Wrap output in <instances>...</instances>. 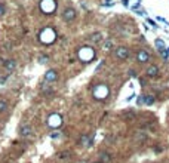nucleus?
<instances>
[{
    "instance_id": "nucleus-1",
    "label": "nucleus",
    "mask_w": 169,
    "mask_h": 163,
    "mask_svg": "<svg viewBox=\"0 0 169 163\" xmlns=\"http://www.w3.org/2000/svg\"><path fill=\"white\" fill-rule=\"evenodd\" d=\"M39 40L43 44H52L53 41L56 40V31L52 27H44L39 33Z\"/></svg>"
},
{
    "instance_id": "nucleus-2",
    "label": "nucleus",
    "mask_w": 169,
    "mask_h": 163,
    "mask_svg": "<svg viewBox=\"0 0 169 163\" xmlns=\"http://www.w3.org/2000/svg\"><path fill=\"white\" fill-rule=\"evenodd\" d=\"M108 93H110V89H108V86L104 84V83L95 84L93 89H92V95H93V98L98 99V101H104V99L108 96Z\"/></svg>"
},
{
    "instance_id": "nucleus-3",
    "label": "nucleus",
    "mask_w": 169,
    "mask_h": 163,
    "mask_svg": "<svg viewBox=\"0 0 169 163\" xmlns=\"http://www.w3.org/2000/svg\"><path fill=\"white\" fill-rule=\"evenodd\" d=\"M77 58L82 61V62H90L93 58H95V50L92 46H82L79 50H77Z\"/></svg>"
},
{
    "instance_id": "nucleus-4",
    "label": "nucleus",
    "mask_w": 169,
    "mask_h": 163,
    "mask_svg": "<svg viewBox=\"0 0 169 163\" xmlns=\"http://www.w3.org/2000/svg\"><path fill=\"white\" fill-rule=\"evenodd\" d=\"M135 61L138 65H144V64H150L151 62V52L147 47H142L136 52L135 55Z\"/></svg>"
},
{
    "instance_id": "nucleus-5",
    "label": "nucleus",
    "mask_w": 169,
    "mask_h": 163,
    "mask_svg": "<svg viewBox=\"0 0 169 163\" xmlns=\"http://www.w3.org/2000/svg\"><path fill=\"white\" fill-rule=\"evenodd\" d=\"M113 55L119 59V61H126L127 58L130 56V49L127 46H119L113 50Z\"/></svg>"
},
{
    "instance_id": "nucleus-6",
    "label": "nucleus",
    "mask_w": 169,
    "mask_h": 163,
    "mask_svg": "<svg viewBox=\"0 0 169 163\" xmlns=\"http://www.w3.org/2000/svg\"><path fill=\"white\" fill-rule=\"evenodd\" d=\"M61 18H62V21H64V22H73V21L77 18V10H76L74 7L68 6V7H65V9L62 10Z\"/></svg>"
},
{
    "instance_id": "nucleus-7",
    "label": "nucleus",
    "mask_w": 169,
    "mask_h": 163,
    "mask_svg": "<svg viewBox=\"0 0 169 163\" xmlns=\"http://www.w3.org/2000/svg\"><path fill=\"white\" fill-rule=\"evenodd\" d=\"M46 123H47V126H49L50 129H58V127L62 124V116L58 114V113H52V114H49Z\"/></svg>"
},
{
    "instance_id": "nucleus-8",
    "label": "nucleus",
    "mask_w": 169,
    "mask_h": 163,
    "mask_svg": "<svg viewBox=\"0 0 169 163\" xmlns=\"http://www.w3.org/2000/svg\"><path fill=\"white\" fill-rule=\"evenodd\" d=\"M55 9H56V1L55 0H42L40 1V10L43 13L50 15V13L55 12Z\"/></svg>"
},
{
    "instance_id": "nucleus-9",
    "label": "nucleus",
    "mask_w": 169,
    "mask_h": 163,
    "mask_svg": "<svg viewBox=\"0 0 169 163\" xmlns=\"http://www.w3.org/2000/svg\"><path fill=\"white\" fill-rule=\"evenodd\" d=\"M159 74H160V68L157 64H148L144 71V76L148 79H156V77H159Z\"/></svg>"
},
{
    "instance_id": "nucleus-10",
    "label": "nucleus",
    "mask_w": 169,
    "mask_h": 163,
    "mask_svg": "<svg viewBox=\"0 0 169 163\" xmlns=\"http://www.w3.org/2000/svg\"><path fill=\"white\" fill-rule=\"evenodd\" d=\"M154 102H156V96H153V95H141L138 99L139 105H153Z\"/></svg>"
},
{
    "instance_id": "nucleus-11",
    "label": "nucleus",
    "mask_w": 169,
    "mask_h": 163,
    "mask_svg": "<svg viewBox=\"0 0 169 163\" xmlns=\"http://www.w3.org/2000/svg\"><path fill=\"white\" fill-rule=\"evenodd\" d=\"M58 80V71L56 70H47L44 73V82L46 83H53Z\"/></svg>"
},
{
    "instance_id": "nucleus-12",
    "label": "nucleus",
    "mask_w": 169,
    "mask_h": 163,
    "mask_svg": "<svg viewBox=\"0 0 169 163\" xmlns=\"http://www.w3.org/2000/svg\"><path fill=\"white\" fill-rule=\"evenodd\" d=\"M147 139H148V135H147V132H142V130H139V132H135V133H133V141H135L136 144H144Z\"/></svg>"
},
{
    "instance_id": "nucleus-13",
    "label": "nucleus",
    "mask_w": 169,
    "mask_h": 163,
    "mask_svg": "<svg viewBox=\"0 0 169 163\" xmlns=\"http://www.w3.org/2000/svg\"><path fill=\"white\" fill-rule=\"evenodd\" d=\"M19 133H21L22 138H30V136L33 135V129H31L30 124H22V126L19 127Z\"/></svg>"
},
{
    "instance_id": "nucleus-14",
    "label": "nucleus",
    "mask_w": 169,
    "mask_h": 163,
    "mask_svg": "<svg viewBox=\"0 0 169 163\" xmlns=\"http://www.w3.org/2000/svg\"><path fill=\"white\" fill-rule=\"evenodd\" d=\"M89 41L92 43V44H101L102 43V34L101 33H92L90 36H89Z\"/></svg>"
},
{
    "instance_id": "nucleus-15",
    "label": "nucleus",
    "mask_w": 169,
    "mask_h": 163,
    "mask_svg": "<svg viewBox=\"0 0 169 163\" xmlns=\"http://www.w3.org/2000/svg\"><path fill=\"white\" fill-rule=\"evenodd\" d=\"M3 67H4L6 71H13L16 68V61L15 59H6L4 64H3Z\"/></svg>"
},
{
    "instance_id": "nucleus-16",
    "label": "nucleus",
    "mask_w": 169,
    "mask_h": 163,
    "mask_svg": "<svg viewBox=\"0 0 169 163\" xmlns=\"http://www.w3.org/2000/svg\"><path fill=\"white\" fill-rule=\"evenodd\" d=\"M99 159H101V163H111L113 162V156H111L108 151H101V153H99Z\"/></svg>"
},
{
    "instance_id": "nucleus-17",
    "label": "nucleus",
    "mask_w": 169,
    "mask_h": 163,
    "mask_svg": "<svg viewBox=\"0 0 169 163\" xmlns=\"http://www.w3.org/2000/svg\"><path fill=\"white\" fill-rule=\"evenodd\" d=\"M92 139H93V135H83L80 138V145L82 147H89L92 144Z\"/></svg>"
},
{
    "instance_id": "nucleus-18",
    "label": "nucleus",
    "mask_w": 169,
    "mask_h": 163,
    "mask_svg": "<svg viewBox=\"0 0 169 163\" xmlns=\"http://www.w3.org/2000/svg\"><path fill=\"white\" fill-rule=\"evenodd\" d=\"M154 44H156V47H157L159 50H163V49H166V47H165V43H163V40H162V39H156Z\"/></svg>"
},
{
    "instance_id": "nucleus-19",
    "label": "nucleus",
    "mask_w": 169,
    "mask_h": 163,
    "mask_svg": "<svg viewBox=\"0 0 169 163\" xmlns=\"http://www.w3.org/2000/svg\"><path fill=\"white\" fill-rule=\"evenodd\" d=\"M123 117L125 119H133V117H136V113L133 110H127L126 113H123Z\"/></svg>"
},
{
    "instance_id": "nucleus-20",
    "label": "nucleus",
    "mask_w": 169,
    "mask_h": 163,
    "mask_svg": "<svg viewBox=\"0 0 169 163\" xmlns=\"http://www.w3.org/2000/svg\"><path fill=\"white\" fill-rule=\"evenodd\" d=\"M7 110V101L6 99H0V113H4Z\"/></svg>"
},
{
    "instance_id": "nucleus-21",
    "label": "nucleus",
    "mask_w": 169,
    "mask_h": 163,
    "mask_svg": "<svg viewBox=\"0 0 169 163\" xmlns=\"http://www.w3.org/2000/svg\"><path fill=\"white\" fill-rule=\"evenodd\" d=\"M4 12H6V6H4L3 3H0V16H3Z\"/></svg>"
},
{
    "instance_id": "nucleus-22",
    "label": "nucleus",
    "mask_w": 169,
    "mask_h": 163,
    "mask_svg": "<svg viewBox=\"0 0 169 163\" xmlns=\"http://www.w3.org/2000/svg\"><path fill=\"white\" fill-rule=\"evenodd\" d=\"M159 52H160V55H162L165 59H168V58H169V53L166 52V49H163V50H159Z\"/></svg>"
},
{
    "instance_id": "nucleus-23",
    "label": "nucleus",
    "mask_w": 169,
    "mask_h": 163,
    "mask_svg": "<svg viewBox=\"0 0 169 163\" xmlns=\"http://www.w3.org/2000/svg\"><path fill=\"white\" fill-rule=\"evenodd\" d=\"M44 61H47V56H40L39 58V62H44Z\"/></svg>"
},
{
    "instance_id": "nucleus-24",
    "label": "nucleus",
    "mask_w": 169,
    "mask_h": 163,
    "mask_svg": "<svg viewBox=\"0 0 169 163\" xmlns=\"http://www.w3.org/2000/svg\"><path fill=\"white\" fill-rule=\"evenodd\" d=\"M147 21H148V22H150V24H151L153 27H157V25H156V22H154L153 19H148V18H147Z\"/></svg>"
},
{
    "instance_id": "nucleus-25",
    "label": "nucleus",
    "mask_w": 169,
    "mask_h": 163,
    "mask_svg": "<svg viewBox=\"0 0 169 163\" xmlns=\"http://www.w3.org/2000/svg\"><path fill=\"white\" fill-rule=\"evenodd\" d=\"M50 136H52V138H58V136H59V133H58V132H53Z\"/></svg>"
},
{
    "instance_id": "nucleus-26",
    "label": "nucleus",
    "mask_w": 169,
    "mask_h": 163,
    "mask_svg": "<svg viewBox=\"0 0 169 163\" xmlns=\"http://www.w3.org/2000/svg\"><path fill=\"white\" fill-rule=\"evenodd\" d=\"M122 3H123L125 6H129V1H127V0H122Z\"/></svg>"
}]
</instances>
